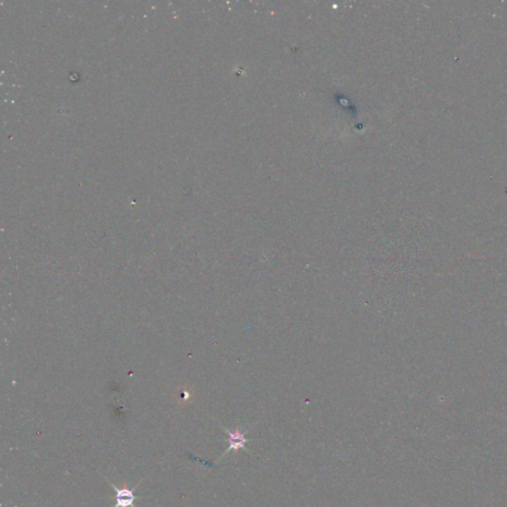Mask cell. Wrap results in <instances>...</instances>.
Segmentation results:
<instances>
[{"instance_id":"6da1fadb","label":"cell","mask_w":507,"mask_h":507,"mask_svg":"<svg viewBox=\"0 0 507 507\" xmlns=\"http://www.w3.org/2000/svg\"><path fill=\"white\" fill-rule=\"evenodd\" d=\"M106 479V478H105ZM107 480V479H106ZM107 482L109 483L110 486H112L116 492V504L114 507H136L134 502L137 498H140V497H143L141 495H135V489L140 485V483L137 484V486H135L133 489H129L126 485H124V487L122 488H118L116 487L113 483H111L109 480H107Z\"/></svg>"},{"instance_id":"7a4b0ae2","label":"cell","mask_w":507,"mask_h":507,"mask_svg":"<svg viewBox=\"0 0 507 507\" xmlns=\"http://www.w3.org/2000/svg\"><path fill=\"white\" fill-rule=\"evenodd\" d=\"M225 431L227 432V434L229 436V439H228L229 448L226 450V452L223 454V456L226 455L227 453H229L232 450L233 451H239L241 449H245L246 442H247L246 432H242L239 429H236L234 432H231V431H229L227 429H225Z\"/></svg>"}]
</instances>
